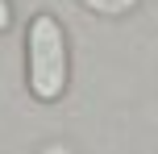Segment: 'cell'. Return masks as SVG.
<instances>
[{"label": "cell", "instance_id": "6da1fadb", "mask_svg": "<svg viewBox=\"0 0 158 154\" xmlns=\"http://www.w3.org/2000/svg\"><path fill=\"white\" fill-rule=\"evenodd\" d=\"M67 79H71L67 29L50 13H38L25 29V83L42 104H54V100H63Z\"/></svg>", "mask_w": 158, "mask_h": 154}, {"label": "cell", "instance_id": "7a4b0ae2", "mask_svg": "<svg viewBox=\"0 0 158 154\" xmlns=\"http://www.w3.org/2000/svg\"><path fill=\"white\" fill-rule=\"evenodd\" d=\"M79 4L96 17H129L137 8V0H79Z\"/></svg>", "mask_w": 158, "mask_h": 154}, {"label": "cell", "instance_id": "3957f363", "mask_svg": "<svg viewBox=\"0 0 158 154\" xmlns=\"http://www.w3.org/2000/svg\"><path fill=\"white\" fill-rule=\"evenodd\" d=\"M8 25H13V4H8V0H0V33H4Z\"/></svg>", "mask_w": 158, "mask_h": 154}]
</instances>
